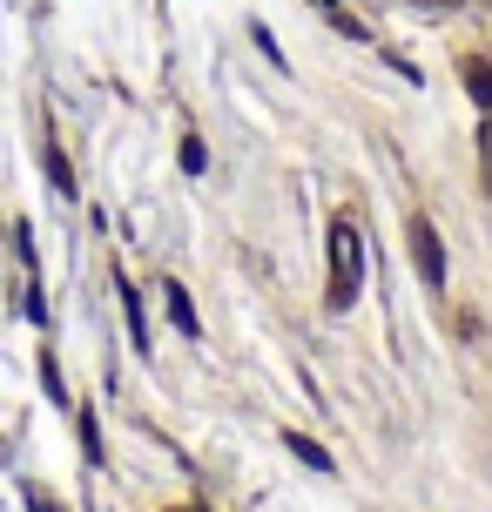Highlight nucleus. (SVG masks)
<instances>
[{
    "label": "nucleus",
    "instance_id": "nucleus-5",
    "mask_svg": "<svg viewBox=\"0 0 492 512\" xmlns=\"http://www.w3.org/2000/svg\"><path fill=\"white\" fill-rule=\"evenodd\" d=\"M122 317H129V337H135V351H149V324H142V297H135L129 283H122Z\"/></svg>",
    "mask_w": 492,
    "mask_h": 512
},
{
    "label": "nucleus",
    "instance_id": "nucleus-10",
    "mask_svg": "<svg viewBox=\"0 0 492 512\" xmlns=\"http://www.w3.org/2000/svg\"><path fill=\"white\" fill-rule=\"evenodd\" d=\"M479 155H486V189H492V128H479Z\"/></svg>",
    "mask_w": 492,
    "mask_h": 512
},
{
    "label": "nucleus",
    "instance_id": "nucleus-4",
    "mask_svg": "<svg viewBox=\"0 0 492 512\" xmlns=\"http://www.w3.org/2000/svg\"><path fill=\"white\" fill-rule=\"evenodd\" d=\"M284 445H290V452H297L304 465H311V472H331V452H324L317 438H304V432H284Z\"/></svg>",
    "mask_w": 492,
    "mask_h": 512
},
{
    "label": "nucleus",
    "instance_id": "nucleus-8",
    "mask_svg": "<svg viewBox=\"0 0 492 512\" xmlns=\"http://www.w3.org/2000/svg\"><path fill=\"white\" fill-rule=\"evenodd\" d=\"M466 88H472V102H479V108H492V68H479V61H472V68H466Z\"/></svg>",
    "mask_w": 492,
    "mask_h": 512
},
{
    "label": "nucleus",
    "instance_id": "nucleus-3",
    "mask_svg": "<svg viewBox=\"0 0 492 512\" xmlns=\"http://www.w3.org/2000/svg\"><path fill=\"white\" fill-rule=\"evenodd\" d=\"M162 310H169V324H176L182 337H203L196 310H189V297H182V283H162Z\"/></svg>",
    "mask_w": 492,
    "mask_h": 512
},
{
    "label": "nucleus",
    "instance_id": "nucleus-6",
    "mask_svg": "<svg viewBox=\"0 0 492 512\" xmlns=\"http://www.w3.org/2000/svg\"><path fill=\"white\" fill-rule=\"evenodd\" d=\"M48 182L61 189V196H75V169H68V155L54 149V142H48Z\"/></svg>",
    "mask_w": 492,
    "mask_h": 512
},
{
    "label": "nucleus",
    "instance_id": "nucleus-7",
    "mask_svg": "<svg viewBox=\"0 0 492 512\" xmlns=\"http://www.w3.org/2000/svg\"><path fill=\"white\" fill-rule=\"evenodd\" d=\"M176 162H182V176H203V169H209V149L196 142V135H189V142L176 149Z\"/></svg>",
    "mask_w": 492,
    "mask_h": 512
},
{
    "label": "nucleus",
    "instance_id": "nucleus-1",
    "mask_svg": "<svg viewBox=\"0 0 492 512\" xmlns=\"http://www.w3.org/2000/svg\"><path fill=\"white\" fill-rule=\"evenodd\" d=\"M358 277H364V236L351 216H337L331 223V310L358 304Z\"/></svg>",
    "mask_w": 492,
    "mask_h": 512
},
{
    "label": "nucleus",
    "instance_id": "nucleus-9",
    "mask_svg": "<svg viewBox=\"0 0 492 512\" xmlns=\"http://www.w3.org/2000/svg\"><path fill=\"white\" fill-rule=\"evenodd\" d=\"M41 384H48L54 405H68V384H61V371H54V358H41Z\"/></svg>",
    "mask_w": 492,
    "mask_h": 512
},
{
    "label": "nucleus",
    "instance_id": "nucleus-2",
    "mask_svg": "<svg viewBox=\"0 0 492 512\" xmlns=\"http://www.w3.org/2000/svg\"><path fill=\"white\" fill-rule=\"evenodd\" d=\"M412 250H418V277L432 283V290H445V243H439L432 223H418V230H412Z\"/></svg>",
    "mask_w": 492,
    "mask_h": 512
}]
</instances>
